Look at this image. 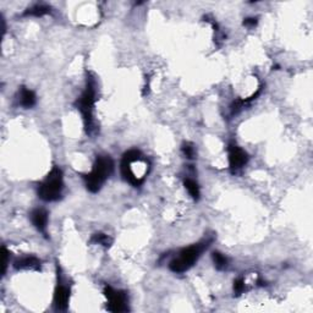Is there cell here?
Wrapping results in <instances>:
<instances>
[{"label": "cell", "mask_w": 313, "mask_h": 313, "mask_svg": "<svg viewBox=\"0 0 313 313\" xmlns=\"http://www.w3.org/2000/svg\"><path fill=\"white\" fill-rule=\"evenodd\" d=\"M9 251L6 250L5 246H3L1 247V257H3V276L5 274L6 272V268H8V263H9Z\"/></svg>", "instance_id": "cell-16"}, {"label": "cell", "mask_w": 313, "mask_h": 313, "mask_svg": "<svg viewBox=\"0 0 313 313\" xmlns=\"http://www.w3.org/2000/svg\"><path fill=\"white\" fill-rule=\"evenodd\" d=\"M50 13V6L44 5V4H37L32 8L27 9L25 13V16H35V18H42V16L48 15Z\"/></svg>", "instance_id": "cell-12"}, {"label": "cell", "mask_w": 313, "mask_h": 313, "mask_svg": "<svg viewBox=\"0 0 313 313\" xmlns=\"http://www.w3.org/2000/svg\"><path fill=\"white\" fill-rule=\"evenodd\" d=\"M256 25H257V18H248L243 20V26H246V27H255Z\"/></svg>", "instance_id": "cell-19"}, {"label": "cell", "mask_w": 313, "mask_h": 313, "mask_svg": "<svg viewBox=\"0 0 313 313\" xmlns=\"http://www.w3.org/2000/svg\"><path fill=\"white\" fill-rule=\"evenodd\" d=\"M114 163L109 155H99L95 159L92 171L85 176L86 187L90 192H98L102 188L103 184L113 173Z\"/></svg>", "instance_id": "cell-2"}, {"label": "cell", "mask_w": 313, "mask_h": 313, "mask_svg": "<svg viewBox=\"0 0 313 313\" xmlns=\"http://www.w3.org/2000/svg\"><path fill=\"white\" fill-rule=\"evenodd\" d=\"M104 295H106L107 300H108V310L110 312H126L129 311L128 306V295L124 291L114 290L110 286H106L104 288Z\"/></svg>", "instance_id": "cell-6"}, {"label": "cell", "mask_w": 313, "mask_h": 313, "mask_svg": "<svg viewBox=\"0 0 313 313\" xmlns=\"http://www.w3.org/2000/svg\"><path fill=\"white\" fill-rule=\"evenodd\" d=\"M20 103L25 108H32L36 104V94L33 91L27 90L26 87L21 88L20 92Z\"/></svg>", "instance_id": "cell-11"}, {"label": "cell", "mask_w": 313, "mask_h": 313, "mask_svg": "<svg viewBox=\"0 0 313 313\" xmlns=\"http://www.w3.org/2000/svg\"><path fill=\"white\" fill-rule=\"evenodd\" d=\"M209 243H211V241H203V242L195 243V245L181 250L178 257L174 258L169 264L171 271L174 273H184V272L188 271L195 264V262H197L203 251L207 250Z\"/></svg>", "instance_id": "cell-3"}, {"label": "cell", "mask_w": 313, "mask_h": 313, "mask_svg": "<svg viewBox=\"0 0 313 313\" xmlns=\"http://www.w3.org/2000/svg\"><path fill=\"white\" fill-rule=\"evenodd\" d=\"M31 221H32V224L38 231L45 234L48 224L47 211L43 209V208H37V209L32 211V213H31Z\"/></svg>", "instance_id": "cell-9"}, {"label": "cell", "mask_w": 313, "mask_h": 313, "mask_svg": "<svg viewBox=\"0 0 313 313\" xmlns=\"http://www.w3.org/2000/svg\"><path fill=\"white\" fill-rule=\"evenodd\" d=\"M148 169L149 163L140 150L131 149L124 154L121 161V174L131 185L140 186L145 181Z\"/></svg>", "instance_id": "cell-1"}, {"label": "cell", "mask_w": 313, "mask_h": 313, "mask_svg": "<svg viewBox=\"0 0 313 313\" xmlns=\"http://www.w3.org/2000/svg\"><path fill=\"white\" fill-rule=\"evenodd\" d=\"M92 242L98 243V245L106 246V247H109L111 243V240L110 238H108V236L104 235V234H95V235L92 238Z\"/></svg>", "instance_id": "cell-15"}, {"label": "cell", "mask_w": 313, "mask_h": 313, "mask_svg": "<svg viewBox=\"0 0 313 313\" xmlns=\"http://www.w3.org/2000/svg\"><path fill=\"white\" fill-rule=\"evenodd\" d=\"M183 152L184 154L187 157L188 159H192L193 155H195V149H193V147H191L190 145H185L183 147Z\"/></svg>", "instance_id": "cell-18"}, {"label": "cell", "mask_w": 313, "mask_h": 313, "mask_svg": "<svg viewBox=\"0 0 313 313\" xmlns=\"http://www.w3.org/2000/svg\"><path fill=\"white\" fill-rule=\"evenodd\" d=\"M95 103V88L92 82L87 83V87L83 91L81 97L76 102V107L81 111L85 123V129L87 133H92L94 130V118H93V111H94Z\"/></svg>", "instance_id": "cell-5"}, {"label": "cell", "mask_w": 313, "mask_h": 313, "mask_svg": "<svg viewBox=\"0 0 313 313\" xmlns=\"http://www.w3.org/2000/svg\"><path fill=\"white\" fill-rule=\"evenodd\" d=\"M184 185H185V188L188 191V193H190V196L193 198V200L195 201L200 200V196H201L200 187H198L196 181H193L192 179H185Z\"/></svg>", "instance_id": "cell-13"}, {"label": "cell", "mask_w": 313, "mask_h": 313, "mask_svg": "<svg viewBox=\"0 0 313 313\" xmlns=\"http://www.w3.org/2000/svg\"><path fill=\"white\" fill-rule=\"evenodd\" d=\"M229 166H230V169L233 171L240 170L241 168L247 164L248 162V155L247 153L245 152L243 149H241L239 146L234 145H229Z\"/></svg>", "instance_id": "cell-7"}, {"label": "cell", "mask_w": 313, "mask_h": 313, "mask_svg": "<svg viewBox=\"0 0 313 313\" xmlns=\"http://www.w3.org/2000/svg\"><path fill=\"white\" fill-rule=\"evenodd\" d=\"M212 258H213L214 266H216V268L218 269V271H223V269H225L226 266H228V258L221 255V253L214 252L213 255H212Z\"/></svg>", "instance_id": "cell-14"}, {"label": "cell", "mask_w": 313, "mask_h": 313, "mask_svg": "<svg viewBox=\"0 0 313 313\" xmlns=\"http://www.w3.org/2000/svg\"><path fill=\"white\" fill-rule=\"evenodd\" d=\"M245 290V281H243L242 278H239L234 281V291H235L238 295H240L242 291Z\"/></svg>", "instance_id": "cell-17"}, {"label": "cell", "mask_w": 313, "mask_h": 313, "mask_svg": "<svg viewBox=\"0 0 313 313\" xmlns=\"http://www.w3.org/2000/svg\"><path fill=\"white\" fill-rule=\"evenodd\" d=\"M64 190L63 171L59 168H53L47 178L38 186V196L45 202H53L60 198Z\"/></svg>", "instance_id": "cell-4"}, {"label": "cell", "mask_w": 313, "mask_h": 313, "mask_svg": "<svg viewBox=\"0 0 313 313\" xmlns=\"http://www.w3.org/2000/svg\"><path fill=\"white\" fill-rule=\"evenodd\" d=\"M18 271L20 269H31V271H38L40 268V262L38 258L33 257V256H28V257L20 258L18 260H16L14 264Z\"/></svg>", "instance_id": "cell-10"}, {"label": "cell", "mask_w": 313, "mask_h": 313, "mask_svg": "<svg viewBox=\"0 0 313 313\" xmlns=\"http://www.w3.org/2000/svg\"><path fill=\"white\" fill-rule=\"evenodd\" d=\"M69 301H70V289L61 283L58 274V285L54 293V307L58 311H65L69 306Z\"/></svg>", "instance_id": "cell-8"}]
</instances>
